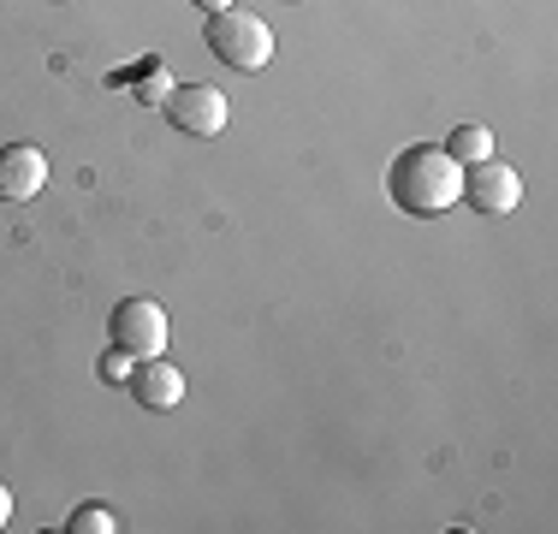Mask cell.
<instances>
[{
    "instance_id": "cell-10",
    "label": "cell",
    "mask_w": 558,
    "mask_h": 534,
    "mask_svg": "<svg viewBox=\"0 0 558 534\" xmlns=\"http://www.w3.org/2000/svg\"><path fill=\"white\" fill-rule=\"evenodd\" d=\"M96 374H101V380H108V386H125V374H131V356H125V351H119V344H113V351H108V356H101V363H96Z\"/></svg>"
},
{
    "instance_id": "cell-8",
    "label": "cell",
    "mask_w": 558,
    "mask_h": 534,
    "mask_svg": "<svg viewBox=\"0 0 558 534\" xmlns=\"http://www.w3.org/2000/svg\"><path fill=\"white\" fill-rule=\"evenodd\" d=\"M440 149L458 160V167H475V160L494 155V131H487V125H458V131H451V137L440 143Z\"/></svg>"
},
{
    "instance_id": "cell-3",
    "label": "cell",
    "mask_w": 558,
    "mask_h": 534,
    "mask_svg": "<svg viewBox=\"0 0 558 534\" xmlns=\"http://www.w3.org/2000/svg\"><path fill=\"white\" fill-rule=\"evenodd\" d=\"M108 339L119 351L131 356V363H143V356H161L167 351V310L155 298H119L113 315H108Z\"/></svg>"
},
{
    "instance_id": "cell-4",
    "label": "cell",
    "mask_w": 558,
    "mask_h": 534,
    "mask_svg": "<svg viewBox=\"0 0 558 534\" xmlns=\"http://www.w3.org/2000/svg\"><path fill=\"white\" fill-rule=\"evenodd\" d=\"M161 107H167V125L184 131V137H220L226 119H232V107H226L215 84H172Z\"/></svg>"
},
{
    "instance_id": "cell-9",
    "label": "cell",
    "mask_w": 558,
    "mask_h": 534,
    "mask_svg": "<svg viewBox=\"0 0 558 534\" xmlns=\"http://www.w3.org/2000/svg\"><path fill=\"white\" fill-rule=\"evenodd\" d=\"M65 529L72 534H119V517L108 511V505H77V511L65 517Z\"/></svg>"
},
{
    "instance_id": "cell-12",
    "label": "cell",
    "mask_w": 558,
    "mask_h": 534,
    "mask_svg": "<svg viewBox=\"0 0 558 534\" xmlns=\"http://www.w3.org/2000/svg\"><path fill=\"white\" fill-rule=\"evenodd\" d=\"M196 12H226V7H238V0H191Z\"/></svg>"
},
{
    "instance_id": "cell-2",
    "label": "cell",
    "mask_w": 558,
    "mask_h": 534,
    "mask_svg": "<svg viewBox=\"0 0 558 534\" xmlns=\"http://www.w3.org/2000/svg\"><path fill=\"white\" fill-rule=\"evenodd\" d=\"M203 48L215 53L226 72H262V65L274 60V31H268V19H262V12L226 7V12H208Z\"/></svg>"
},
{
    "instance_id": "cell-6",
    "label": "cell",
    "mask_w": 558,
    "mask_h": 534,
    "mask_svg": "<svg viewBox=\"0 0 558 534\" xmlns=\"http://www.w3.org/2000/svg\"><path fill=\"white\" fill-rule=\"evenodd\" d=\"M48 191V155L36 143H0V203H31Z\"/></svg>"
},
{
    "instance_id": "cell-11",
    "label": "cell",
    "mask_w": 558,
    "mask_h": 534,
    "mask_svg": "<svg viewBox=\"0 0 558 534\" xmlns=\"http://www.w3.org/2000/svg\"><path fill=\"white\" fill-rule=\"evenodd\" d=\"M12 523V493H7V481H0V529Z\"/></svg>"
},
{
    "instance_id": "cell-5",
    "label": "cell",
    "mask_w": 558,
    "mask_h": 534,
    "mask_svg": "<svg viewBox=\"0 0 558 534\" xmlns=\"http://www.w3.org/2000/svg\"><path fill=\"white\" fill-rule=\"evenodd\" d=\"M458 203H470L475 214H511L523 208V172L505 167V160H475V167H463V191Z\"/></svg>"
},
{
    "instance_id": "cell-7",
    "label": "cell",
    "mask_w": 558,
    "mask_h": 534,
    "mask_svg": "<svg viewBox=\"0 0 558 534\" xmlns=\"http://www.w3.org/2000/svg\"><path fill=\"white\" fill-rule=\"evenodd\" d=\"M125 392L137 398L143 410H179L184 404V374L167 363V356H143L125 374Z\"/></svg>"
},
{
    "instance_id": "cell-1",
    "label": "cell",
    "mask_w": 558,
    "mask_h": 534,
    "mask_svg": "<svg viewBox=\"0 0 558 534\" xmlns=\"http://www.w3.org/2000/svg\"><path fill=\"white\" fill-rule=\"evenodd\" d=\"M458 191H463V167L440 149V143H410V149H398L392 167H387V196L398 203V214H410V220L446 214L458 203Z\"/></svg>"
}]
</instances>
